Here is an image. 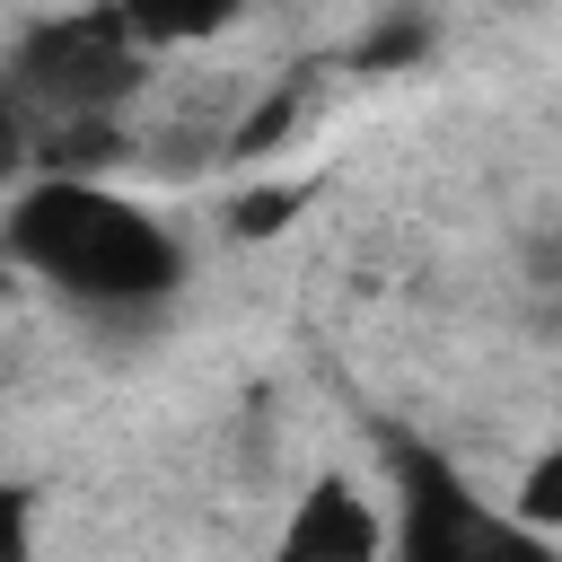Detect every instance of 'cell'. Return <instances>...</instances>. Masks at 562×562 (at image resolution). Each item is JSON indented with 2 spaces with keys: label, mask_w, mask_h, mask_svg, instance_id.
<instances>
[{
  "label": "cell",
  "mask_w": 562,
  "mask_h": 562,
  "mask_svg": "<svg viewBox=\"0 0 562 562\" xmlns=\"http://www.w3.org/2000/svg\"><path fill=\"white\" fill-rule=\"evenodd\" d=\"M0 263L53 281L88 316H149L184 281L176 228L132 193H114L105 176H70V167H35L26 184H9Z\"/></svg>",
  "instance_id": "obj_1"
},
{
  "label": "cell",
  "mask_w": 562,
  "mask_h": 562,
  "mask_svg": "<svg viewBox=\"0 0 562 562\" xmlns=\"http://www.w3.org/2000/svg\"><path fill=\"white\" fill-rule=\"evenodd\" d=\"M149 44L114 18V9H79V18H44L18 53H9V97L35 114V132L61 123H114V105L140 88Z\"/></svg>",
  "instance_id": "obj_2"
},
{
  "label": "cell",
  "mask_w": 562,
  "mask_h": 562,
  "mask_svg": "<svg viewBox=\"0 0 562 562\" xmlns=\"http://www.w3.org/2000/svg\"><path fill=\"white\" fill-rule=\"evenodd\" d=\"M395 544V527L378 518V501L351 474H316L299 492V509L281 518V562H378Z\"/></svg>",
  "instance_id": "obj_3"
},
{
  "label": "cell",
  "mask_w": 562,
  "mask_h": 562,
  "mask_svg": "<svg viewBox=\"0 0 562 562\" xmlns=\"http://www.w3.org/2000/svg\"><path fill=\"white\" fill-rule=\"evenodd\" d=\"M149 53H176V44H211L246 18V0H105Z\"/></svg>",
  "instance_id": "obj_4"
},
{
  "label": "cell",
  "mask_w": 562,
  "mask_h": 562,
  "mask_svg": "<svg viewBox=\"0 0 562 562\" xmlns=\"http://www.w3.org/2000/svg\"><path fill=\"white\" fill-rule=\"evenodd\" d=\"M509 518H518L527 536L562 544V439L527 457V474H518V492H509Z\"/></svg>",
  "instance_id": "obj_5"
},
{
  "label": "cell",
  "mask_w": 562,
  "mask_h": 562,
  "mask_svg": "<svg viewBox=\"0 0 562 562\" xmlns=\"http://www.w3.org/2000/svg\"><path fill=\"white\" fill-rule=\"evenodd\" d=\"M44 167V132H35V114L0 88V184H26Z\"/></svg>",
  "instance_id": "obj_6"
},
{
  "label": "cell",
  "mask_w": 562,
  "mask_h": 562,
  "mask_svg": "<svg viewBox=\"0 0 562 562\" xmlns=\"http://www.w3.org/2000/svg\"><path fill=\"white\" fill-rule=\"evenodd\" d=\"M299 202H307V184H255V193H237V237H281L290 220H299Z\"/></svg>",
  "instance_id": "obj_7"
},
{
  "label": "cell",
  "mask_w": 562,
  "mask_h": 562,
  "mask_svg": "<svg viewBox=\"0 0 562 562\" xmlns=\"http://www.w3.org/2000/svg\"><path fill=\"white\" fill-rule=\"evenodd\" d=\"M26 553H35V492L0 483V562H26Z\"/></svg>",
  "instance_id": "obj_8"
},
{
  "label": "cell",
  "mask_w": 562,
  "mask_h": 562,
  "mask_svg": "<svg viewBox=\"0 0 562 562\" xmlns=\"http://www.w3.org/2000/svg\"><path fill=\"white\" fill-rule=\"evenodd\" d=\"M290 123H299V97H272L263 114H246V123H237V140H228V149H237V158H255V149H272Z\"/></svg>",
  "instance_id": "obj_9"
},
{
  "label": "cell",
  "mask_w": 562,
  "mask_h": 562,
  "mask_svg": "<svg viewBox=\"0 0 562 562\" xmlns=\"http://www.w3.org/2000/svg\"><path fill=\"white\" fill-rule=\"evenodd\" d=\"M0 316H9V263H0Z\"/></svg>",
  "instance_id": "obj_10"
}]
</instances>
